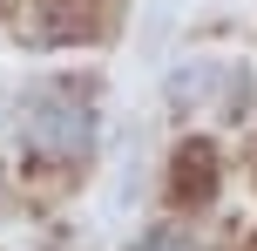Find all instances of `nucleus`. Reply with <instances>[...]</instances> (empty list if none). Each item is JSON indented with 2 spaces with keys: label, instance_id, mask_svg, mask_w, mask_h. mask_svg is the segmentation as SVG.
I'll use <instances>...</instances> for the list:
<instances>
[{
  "label": "nucleus",
  "instance_id": "nucleus-1",
  "mask_svg": "<svg viewBox=\"0 0 257 251\" xmlns=\"http://www.w3.org/2000/svg\"><path fill=\"white\" fill-rule=\"evenodd\" d=\"M210 184H217V149H210V143H183L176 177H169V197H176V204H203Z\"/></svg>",
  "mask_w": 257,
  "mask_h": 251
}]
</instances>
